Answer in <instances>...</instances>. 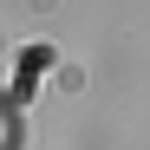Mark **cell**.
I'll return each instance as SVG.
<instances>
[{
	"label": "cell",
	"mask_w": 150,
	"mask_h": 150,
	"mask_svg": "<svg viewBox=\"0 0 150 150\" xmlns=\"http://www.w3.org/2000/svg\"><path fill=\"white\" fill-rule=\"evenodd\" d=\"M20 144V131H13V111H7V98H0V150H13Z\"/></svg>",
	"instance_id": "obj_1"
}]
</instances>
